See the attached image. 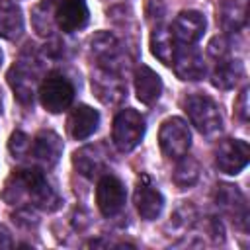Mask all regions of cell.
Instances as JSON below:
<instances>
[{"instance_id": "obj_1", "label": "cell", "mask_w": 250, "mask_h": 250, "mask_svg": "<svg viewBox=\"0 0 250 250\" xmlns=\"http://www.w3.org/2000/svg\"><path fill=\"white\" fill-rule=\"evenodd\" d=\"M4 199L8 203H21L31 201L35 207H41L45 211H55L59 207V195L45 180L43 172L37 168L27 170H16L4 188Z\"/></svg>"}, {"instance_id": "obj_2", "label": "cell", "mask_w": 250, "mask_h": 250, "mask_svg": "<svg viewBox=\"0 0 250 250\" xmlns=\"http://www.w3.org/2000/svg\"><path fill=\"white\" fill-rule=\"evenodd\" d=\"M184 111L188 113L191 125L203 135H215L223 127V117L219 105L205 94H189L184 98Z\"/></svg>"}, {"instance_id": "obj_3", "label": "cell", "mask_w": 250, "mask_h": 250, "mask_svg": "<svg viewBox=\"0 0 250 250\" xmlns=\"http://www.w3.org/2000/svg\"><path fill=\"white\" fill-rule=\"evenodd\" d=\"M39 100L47 111L61 113L72 104L74 86L62 72L53 70L43 78V82L39 86Z\"/></svg>"}, {"instance_id": "obj_4", "label": "cell", "mask_w": 250, "mask_h": 250, "mask_svg": "<svg viewBox=\"0 0 250 250\" xmlns=\"http://www.w3.org/2000/svg\"><path fill=\"white\" fill-rule=\"evenodd\" d=\"M145 129H146L145 117L137 109L125 107L113 119V133H111L113 145L121 152H129L143 141Z\"/></svg>"}, {"instance_id": "obj_5", "label": "cell", "mask_w": 250, "mask_h": 250, "mask_svg": "<svg viewBox=\"0 0 250 250\" xmlns=\"http://www.w3.org/2000/svg\"><path fill=\"white\" fill-rule=\"evenodd\" d=\"M158 145L162 154L170 160H178L188 154L191 146V133L188 123L182 117H168L162 121L158 131Z\"/></svg>"}, {"instance_id": "obj_6", "label": "cell", "mask_w": 250, "mask_h": 250, "mask_svg": "<svg viewBox=\"0 0 250 250\" xmlns=\"http://www.w3.org/2000/svg\"><path fill=\"white\" fill-rule=\"evenodd\" d=\"M250 160V146L242 139H223L215 150V166L229 176L240 174Z\"/></svg>"}, {"instance_id": "obj_7", "label": "cell", "mask_w": 250, "mask_h": 250, "mask_svg": "<svg viewBox=\"0 0 250 250\" xmlns=\"http://www.w3.org/2000/svg\"><path fill=\"white\" fill-rule=\"evenodd\" d=\"M37 82H39V70L31 61H18L8 70V84L14 96L23 105H29L33 102Z\"/></svg>"}, {"instance_id": "obj_8", "label": "cell", "mask_w": 250, "mask_h": 250, "mask_svg": "<svg viewBox=\"0 0 250 250\" xmlns=\"http://www.w3.org/2000/svg\"><path fill=\"white\" fill-rule=\"evenodd\" d=\"M92 53L100 62V68L121 74V70L125 68L123 62V49L119 45V41L115 39V35H111L109 31H100L92 37L90 41Z\"/></svg>"}, {"instance_id": "obj_9", "label": "cell", "mask_w": 250, "mask_h": 250, "mask_svg": "<svg viewBox=\"0 0 250 250\" xmlns=\"http://www.w3.org/2000/svg\"><path fill=\"white\" fill-rule=\"evenodd\" d=\"M125 197H127L125 186L117 176L104 174L100 178L98 188H96V203H98V209L102 211V215L111 217V215L119 213L125 205Z\"/></svg>"}, {"instance_id": "obj_10", "label": "cell", "mask_w": 250, "mask_h": 250, "mask_svg": "<svg viewBox=\"0 0 250 250\" xmlns=\"http://www.w3.org/2000/svg\"><path fill=\"white\" fill-rule=\"evenodd\" d=\"M133 199H135V207H137L139 215L145 221H154L164 209V195L160 193L158 188H154L150 178L145 176V174L137 182Z\"/></svg>"}, {"instance_id": "obj_11", "label": "cell", "mask_w": 250, "mask_h": 250, "mask_svg": "<svg viewBox=\"0 0 250 250\" xmlns=\"http://www.w3.org/2000/svg\"><path fill=\"white\" fill-rule=\"evenodd\" d=\"M61 154H62V141L55 131L43 129L31 139L29 156H33V160L39 162L41 166L53 168L59 162Z\"/></svg>"}, {"instance_id": "obj_12", "label": "cell", "mask_w": 250, "mask_h": 250, "mask_svg": "<svg viewBox=\"0 0 250 250\" xmlns=\"http://www.w3.org/2000/svg\"><path fill=\"white\" fill-rule=\"evenodd\" d=\"M92 92L104 104L113 105V104H119L127 96V86H125V82L121 80L119 74L98 68L92 74Z\"/></svg>"}, {"instance_id": "obj_13", "label": "cell", "mask_w": 250, "mask_h": 250, "mask_svg": "<svg viewBox=\"0 0 250 250\" xmlns=\"http://www.w3.org/2000/svg\"><path fill=\"white\" fill-rule=\"evenodd\" d=\"M107 158H109V154L105 150V145L98 143V145H86L80 150H76L72 156V164L82 176L98 178L105 170Z\"/></svg>"}, {"instance_id": "obj_14", "label": "cell", "mask_w": 250, "mask_h": 250, "mask_svg": "<svg viewBox=\"0 0 250 250\" xmlns=\"http://www.w3.org/2000/svg\"><path fill=\"white\" fill-rule=\"evenodd\" d=\"M217 205L240 227L246 229L248 225V205L242 195V191L236 186L221 184L217 189Z\"/></svg>"}, {"instance_id": "obj_15", "label": "cell", "mask_w": 250, "mask_h": 250, "mask_svg": "<svg viewBox=\"0 0 250 250\" xmlns=\"http://www.w3.org/2000/svg\"><path fill=\"white\" fill-rule=\"evenodd\" d=\"M88 20L90 12L84 0H61L55 10V21L64 33H72L86 27Z\"/></svg>"}, {"instance_id": "obj_16", "label": "cell", "mask_w": 250, "mask_h": 250, "mask_svg": "<svg viewBox=\"0 0 250 250\" xmlns=\"http://www.w3.org/2000/svg\"><path fill=\"white\" fill-rule=\"evenodd\" d=\"M205 18L201 12L197 10H184L176 16L174 23H172V33L174 39L184 43V45H193L195 41L201 39L203 31H205Z\"/></svg>"}, {"instance_id": "obj_17", "label": "cell", "mask_w": 250, "mask_h": 250, "mask_svg": "<svg viewBox=\"0 0 250 250\" xmlns=\"http://www.w3.org/2000/svg\"><path fill=\"white\" fill-rule=\"evenodd\" d=\"M172 66L180 80H199L205 74V62H203L201 53L189 45L176 49Z\"/></svg>"}, {"instance_id": "obj_18", "label": "cell", "mask_w": 250, "mask_h": 250, "mask_svg": "<svg viewBox=\"0 0 250 250\" xmlns=\"http://www.w3.org/2000/svg\"><path fill=\"white\" fill-rule=\"evenodd\" d=\"M98 125H100V113H98V109H94V107H90L86 104L76 105L68 113V119H66V131L76 141H84L90 135H94V131L98 129Z\"/></svg>"}, {"instance_id": "obj_19", "label": "cell", "mask_w": 250, "mask_h": 250, "mask_svg": "<svg viewBox=\"0 0 250 250\" xmlns=\"http://www.w3.org/2000/svg\"><path fill=\"white\" fill-rule=\"evenodd\" d=\"M135 92L137 98L145 104V105H152L160 94H162V80L160 76L146 64H141L135 70Z\"/></svg>"}, {"instance_id": "obj_20", "label": "cell", "mask_w": 250, "mask_h": 250, "mask_svg": "<svg viewBox=\"0 0 250 250\" xmlns=\"http://www.w3.org/2000/svg\"><path fill=\"white\" fill-rule=\"evenodd\" d=\"M23 31L21 8L12 0H0V37L18 39Z\"/></svg>"}, {"instance_id": "obj_21", "label": "cell", "mask_w": 250, "mask_h": 250, "mask_svg": "<svg viewBox=\"0 0 250 250\" xmlns=\"http://www.w3.org/2000/svg\"><path fill=\"white\" fill-rule=\"evenodd\" d=\"M176 49L178 47H176V39H174L172 29L166 27V25H156L150 33V51H152V55L160 62L172 64Z\"/></svg>"}, {"instance_id": "obj_22", "label": "cell", "mask_w": 250, "mask_h": 250, "mask_svg": "<svg viewBox=\"0 0 250 250\" xmlns=\"http://www.w3.org/2000/svg\"><path fill=\"white\" fill-rule=\"evenodd\" d=\"M244 74L242 62L240 61H230V59H221L211 74V84L219 90H230Z\"/></svg>"}, {"instance_id": "obj_23", "label": "cell", "mask_w": 250, "mask_h": 250, "mask_svg": "<svg viewBox=\"0 0 250 250\" xmlns=\"http://www.w3.org/2000/svg\"><path fill=\"white\" fill-rule=\"evenodd\" d=\"M172 180L174 184L180 188V189H186V188H191L197 180H199V162L191 156H182L178 158V164L174 168V174H172Z\"/></svg>"}, {"instance_id": "obj_24", "label": "cell", "mask_w": 250, "mask_h": 250, "mask_svg": "<svg viewBox=\"0 0 250 250\" xmlns=\"http://www.w3.org/2000/svg\"><path fill=\"white\" fill-rule=\"evenodd\" d=\"M219 20L225 31H238L246 23V8L236 2H223L219 8Z\"/></svg>"}, {"instance_id": "obj_25", "label": "cell", "mask_w": 250, "mask_h": 250, "mask_svg": "<svg viewBox=\"0 0 250 250\" xmlns=\"http://www.w3.org/2000/svg\"><path fill=\"white\" fill-rule=\"evenodd\" d=\"M29 146H31V139L25 133H21V131L12 133V137H10V152L14 154V158L29 156Z\"/></svg>"}, {"instance_id": "obj_26", "label": "cell", "mask_w": 250, "mask_h": 250, "mask_svg": "<svg viewBox=\"0 0 250 250\" xmlns=\"http://www.w3.org/2000/svg\"><path fill=\"white\" fill-rule=\"evenodd\" d=\"M47 16H49V6H45V4L37 6L35 12H33L31 21H33V27L39 35H49L51 33V20Z\"/></svg>"}, {"instance_id": "obj_27", "label": "cell", "mask_w": 250, "mask_h": 250, "mask_svg": "<svg viewBox=\"0 0 250 250\" xmlns=\"http://www.w3.org/2000/svg\"><path fill=\"white\" fill-rule=\"evenodd\" d=\"M207 51H209V55H211L213 59H217V61L227 59V55H229V41H227V37H223V35L213 37V39L209 41V45H207Z\"/></svg>"}, {"instance_id": "obj_28", "label": "cell", "mask_w": 250, "mask_h": 250, "mask_svg": "<svg viewBox=\"0 0 250 250\" xmlns=\"http://www.w3.org/2000/svg\"><path fill=\"white\" fill-rule=\"evenodd\" d=\"M234 113L238 115L240 121H248L250 115V105H248V88H242V92L238 94L236 102H234Z\"/></svg>"}, {"instance_id": "obj_29", "label": "cell", "mask_w": 250, "mask_h": 250, "mask_svg": "<svg viewBox=\"0 0 250 250\" xmlns=\"http://www.w3.org/2000/svg\"><path fill=\"white\" fill-rule=\"evenodd\" d=\"M164 12H166V6H164L162 0H148L146 6H145V14H146V18L150 21H154V20L160 21L162 16H164Z\"/></svg>"}, {"instance_id": "obj_30", "label": "cell", "mask_w": 250, "mask_h": 250, "mask_svg": "<svg viewBox=\"0 0 250 250\" xmlns=\"http://www.w3.org/2000/svg\"><path fill=\"white\" fill-rule=\"evenodd\" d=\"M10 244H12V240H10L8 230H6L4 227H0V248H2V246H10Z\"/></svg>"}, {"instance_id": "obj_31", "label": "cell", "mask_w": 250, "mask_h": 250, "mask_svg": "<svg viewBox=\"0 0 250 250\" xmlns=\"http://www.w3.org/2000/svg\"><path fill=\"white\" fill-rule=\"evenodd\" d=\"M0 66H2V51H0Z\"/></svg>"}]
</instances>
